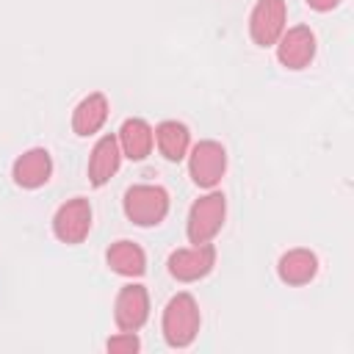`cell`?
<instances>
[{"mask_svg": "<svg viewBox=\"0 0 354 354\" xmlns=\"http://www.w3.org/2000/svg\"><path fill=\"white\" fill-rule=\"evenodd\" d=\"M108 113H111L108 97H105L102 91H91V94H86V97L75 105V111H72V130H75L77 136L88 138V136H94V133H100V130L105 127Z\"/></svg>", "mask_w": 354, "mask_h": 354, "instance_id": "obj_13", "label": "cell"}, {"mask_svg": "<svg viewBox=\"0 0 354 354\" xmlns=\"http://www.w3.org/2000/svg\"><path fill=\"white\" fill-rule=\"evenodd\" d=\"M277 61L285 66V69H304L313 64L315 58V50H318V41H315V33L310 25H293V28H285L282 36L277 39Z\"/></svg>", "mask_w": 354, "mask_h": 354, "instance_id": "obj_8", "label": "cell"}, {"mask_svg": "<svg viewBox=\"0 0 354 354\" xmlns=\"http://www.w3.org/2000/svg\"><path fill=\"white\" fill-rule=\"evenodd\" d=\"M11 177L19 188L36 191L50 183L53 177V155L44 147H30L25 149L14 163H11Z\"/></svg>", "mask_w": 354, "mask_h": 354, "instance_id": "obj_10", "label": "cell"}, {"mask_svg": "<svg viewBox=\"0 0 354 354\" xmlns=\"http://www.w3.org/2000/svg\"><path fill=\"white\" fill-rule=\"evenodd\" d=\"M91 202L86 196H72L53 213V235L66 246H77L91 232Z\"/></svg>", "mask_w": 354, "mask_h": 354, "instance_id": "obj_5", "label": "cell"}, {"mask_svg": "<svg viewBox=\"0 0 354 354\" xmlns=\"http://www.w3.org/2000/svg\"><path fill=\"white\" fill-rule=\"evenodd\" d=\"M116 141H119L122 158L144 160L155 147V127L141 116H130V119L122 122V127L116 133Z\"/></svg>", "mask_w": 354, "mask_h": 354, "instance_id": "obj_12", "label": "cell"}, {"mask_svg": "<svg viewBox=\"0 0 354 354\" xmlns=\"http://www.w3.org/2000/svg\"><path fill=\"white\" fill-rule=\"evenodd\" d=\"M138 348H141V340L136 332H119L105 340V351L111 354H136Z\"/></svg>", "mask_w": 354, "mask_h": 354, "instance_id": "obj_17", "label": "cell"}, {"mask_svg": "<svg viewBox=\"0 0 354 354\" xmlns=\"http://www.w3.org/2000/svg\"><path fill=\"white\" fill-rule=\"evenodd\" d=\"M288 28V3L285 0H257L249 14V36L257 47H274L282 30Z\"/></svg>", "mask_w": 354, "mask_h": 354, "instance_id": "obj_7", "label": "cell"}, {"mask_svg": "<svg viewBox=\"0 0 354 354\" xmlns=\"http://www.w3.org/2000/svg\"><path fill=\"white\" fill-rule=\"evenodd\" d=\"M169 205H171L169 191L152 183L130 185L122 199V210L136 227H158L169 216Z\"/></svg>", "mask_w": 354, "mask_h": 354, "instance_id": "obj_2", "label": "cell"}, {"mask_svg": "<svg viewBox=\"0 0 354 354\" xmlns=\"http://www.w3.org/2000/svg\"><path fill=\"white\" fill-rule=\"evenodd\" d=\"M224 218H227V196L210 188L188 207V218H185L188 243H210L221 232Z\"/></svg>", "mask_w": 354, "mask_h": 354, "instance_id": "obj_3", "label": "cell"}, {"mask_svg": "<svg viewBox=\"0 0 354 354\" xmlns=\"http://www.w3.org/2000/svg\"><path fill=\"white\" fill-rule=\"evenodd\" d=\"M185 158H188V177L194 180V185L210 191L221 183L227 171V149L221 141H213V138L196 141L191 144Z\"/></svg>", "mask_w": 354, "mask_h": 354, "instance_id": "obj_4", "label": "cell"}, {"mask_svg": "<svg viewBox=\"0 0 354 354\" xmlns=\"http://www.w3.org/2000/svg\"><path fill=\"white\" fill-rule=\"evenodd\" d=\"M155 147L169 163H180L191 149V130L177 119H166L155 127Z\"/></svg>", "mask_w": 354, "mask_h": 354, "instance_id": "obj_15", "label": "cell"}, {"mask_svg": "<svg viewBox=\"0 0 354 354\" xmlns=\"http://www.w3.org/2000/svg\"><path fill=\"white\" fill-rule=\"evenodd\" d=\"M213 266H216L213 243H191V246L174 249L166 260V268L177 282H199L213 271Z\"/></svg>", "mask_w": 354, "mask_h": 354, "instance_id": "obj_6", "label": "cell"}, {"mask_svg": "<svg viewBox=\"0 0 354 354\" xmlns=\"http://www.w3.org/2000/svg\"><path fill=\"white\" fill-rule=\"evenodd\" d=\"M199 326H202V313H199V304L191 293H174L166 307H163V318H160V332H163V340L171 346V348H188L196 335H199Z\"/></svg>", "mask_w": 354, "mask_h": 354, "instance_id": "obj_1", "label": "cell"}, {"mask_svg": "<svg viewBox=\"0 0 354 354\" xmlns=\"http://www.w3.org/2000/svg\"><path fill=\"white\" fill-rule=\"evenodd\" d=\"M105 263H108V268L113 274L133 277V279L147 271V254H144V249L136 241H127V238H122V241H116V243L108 246Z\"/></svg>", "mask_w": 354, "mask_h": 354, "instance_id": "obj_16", "label": "cell"}, {"mask_svg": "<svg viewBox=\"0 0 354 354\" xmlns=\"http://www.w3.org/2000/svg\"><path fill=\"white\" fill-rule=\"evenodd\" d=\"M149 321V290L138 282L122 285L113 301V324L119 332H138Z\"/></svg>", "mask_w": 354, "mask_h": 354, "instance_id": "obj_9", "label": "cell"}, {"mask_svg": "<svg viewBox=\"0 0 354 354\" xmlns=\"http://www.w3.org/2000/svg\"><path fill=\"white\" fill-rule=\"evenodd\" d=\"M318 274V254L304 249V246H296V249H288L279 260H277V277L290 285V288H299V285H307L313 282Z\"/></svg>", "mask_w": 354, "mask_h": 354, "instance_id": "obj_14", "label": "cell"}, {"mask_svg": "<svg viewBox=\"0 0 354 354\" xmlns=\"http://www.w3.org/2000/svg\"><path fill=\"white\" fill-rule=\"evenodd\" d=\"M119 166H122V149H119L116 133H105L91 147V155H88V183L94 188H102L119 171Z\"/></svg>", "mask_w": 354, "mask_h": 354, "instance_id": "obj_11", "label": "cell"}, {"mask_svg": "<svg viewBox=\"0 0 354 354\" xmlns=\"http://www.w3.org/2000/svg\"><path fill=\"white\" fill-rule=\"evenodd\" d=\"M304 3H307L313 11H321V14H324V11H332L340 0H304Z\"/></svg>", "mask_w": 354, "mask_h": 354, "instance_id": "obj_18", "label": "cell"}]
</instances>
